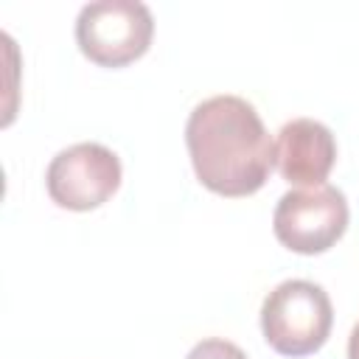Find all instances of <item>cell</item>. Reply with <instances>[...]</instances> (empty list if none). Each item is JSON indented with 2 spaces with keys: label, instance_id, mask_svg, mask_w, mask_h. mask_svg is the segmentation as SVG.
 I'll return each mask as SVG.
<instances>
[{
  "label": "cell",
  "instance_id": "cell-1",
  "mask_svg": "<svg viewBox=\"0 0 359 359\" xmlns=\"http://www.w3.org/2000/svg\"><path fill=\"white\" fill-rule=\"evenodd\" d=\"M185 146L196 180L219 196L261 191L275 163L261 115L238 95H213L196 104L185 123Z\"/></svg>",
  "mask_w": 359,
  "mask_h": 359
},
{
  "label": "cell",
  "instance_id": "cell-2",
  "mask_svg": "<svg viewBox=\"0 0 359 359\" xmlns=\"http://www.w3.org/2000/svg\"><path fill=\"white\" fill-rule=\"evenodd\" d=\"M331 297L314 280H283L261 303L264 339L283 356H309L320 351L331 334Z\"/></svg>",
  "mask_w": 359,
  "mask_h": 359
},
{
  "label": "cell",
  "instance_id": "cell-3",
  "mask_svg": "<svg viewBox=\"0 0 359 359\" xmlns=\"http://www.w3.org/2000/svg\"><path fill=\"white\" fill-rule=\"evenodd\" d=\"M154 34V17L137 0H95L76 17V42L81 53L101 67H123L140 59Z\"/></svg>",
  "mask_w": 359,
  "mask_h": 359
},
{
  "label": "cell",
  "instance_id": "cell-4",
  "mask_svg": "<svg viewBox=\"0 0 359 359\" xmlns=\"http://www.w3.org/2000/svg\"><path fill=\"white\" fill-rule=\"evenodd\" d=\"M348 199L334 185L286 191L272 213L275 238L300 255L331 250L348 230Z\"/></svg>",
  "mask_w": 359,
  "mask_h": 359
},
{
  "label": "cell",
  "instance_id": "cell-5",
  "mask_svg": "<svg viewBox=\"0 0 359 359\" xmlns=\"http://www.w3.org/2000/svg\"><path fill=\"white\" fill-rule=\"evenodd\" d=\"M121 174V160L112 149L101 143H76L50 160L45 188L65 210H93L118 191Z\"/></svg>",
  "mask_w": 359,
  "mask_h": 359
},
{
  "label": "cell",
  "instance_id": "cell-6",
  "mask_svg": "<svg viewBox=\"0 0 359 359\" xmlns=\"http://www.w3.org/2000/svg\"><path fill=\"white\" fill-rule=\"evenodd\" d=\"M337 160V140L331 129L314 118L286 121L278 132L275 163L286 182L292 185H325Z\"/></svg>",
  "mask_w": 359,
  "mask_h": 359
},
{
  "label": "cell",
  "instance_id": "cell-7",
  "mask_svg": "<svg viewBox=\"0 0 359 359\" xmlns=\"http://www.w3.org/2000/svg\"><path fill=\"white\" fill-rule=\"evenodd\" d=\"M185 359H247V353L230 342V339H219V337H208L202 342H196Z\"/></svg>",
  "mask_w": 359,
  "mask_h": 359
},
{
  "label": "cell",
  "instance_id": "cell-8",
  "mask_svg": "<svg viewBox=\"0 0 359 359\" xmlns=\"http://www.w3.org/2000/svg\"><path fill=\"white\" fill-rule=\"evenodd\" d=\"M348 359H359V323L351 328V337H348Z\"/></svg>",
  "mask_w": 359,
  "mask_h": 359
}]
</instances>
